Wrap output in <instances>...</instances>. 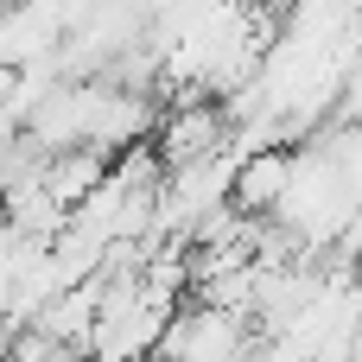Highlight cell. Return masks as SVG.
<instances>
[{"label": "cell", "mask_w": 362, "mask_h": 362, "mask_svg": "<svg viewBox=\"0 0 362 362\" xmlns=\"http://www.w3.org/2000/svg\"><path fill=\"white\" fill-rule=\"evenodd\" d=\"M286 178H293V146L274 140V146L242 153V172H235V210H248V216H274Z\"/></svg>", "instance_id": "cell-1"}]
</instances>
